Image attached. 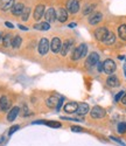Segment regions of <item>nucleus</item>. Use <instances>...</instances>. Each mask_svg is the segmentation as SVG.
Returning a JSON list of instances; mask_svg holds the SVG:
<instances>
[{"label": "nucleus", "mask_w": 126, "mask_h": 146, "mask_svg": "<svg viewBox=\"0 0 126 146\" xmlns=\"http://www.w3.org/2000/svg\"><path fill=\"white\" fill-rule=\"evenodd\" d=\"M88 53V48H86V44L82 43L81 46H78L76 49L74 50L72 53V60L74 61H77V60H81L83 56H85V54Z\"/></svg>", "instance_id": "nucleus-1"}, {"label": "nucleus", "mask_w": 126, "mask_h": 146, "mask_svg": "<svg viewBox=\"0 0 126 146\" xmlns=\"http://www.w3.org/2000/svg\"><path fill=\"white\" fill-rule=\"evenodd\" d=\"M116 63L115 61L111 60V58H107L104 61L103 63V71L106 72V74H113V72L116 71Z\"/></svg>", "instance_id": "nucleus-2"}, {"label": "nucleus", "mask_w": 126, "mask_h": 146, "mask_svg": "<svg viewBox=\"0 0 126 146\" xmlns=\"http://www.w3.org/2000/svg\"><path fill=\"white\" fill-rule=\"evenodd\" d=\"M80 8V3L78 0H68L67 1V9L69 13H76Z\"/></svg>", "instance_id": "nucleus-3"}, {"label": "nucleus", "mask_w": 126, "mask_h": 146, "mask_svg": "<svg viewBox=\"0 0 126 146\" xmlns=\"http://www.w3.org/2000/svg\"><path fill=\"white\" fill-rule=\"evenodd\" d=\"M99 62V55L97 53H91L90 56L86 58V67L92 68L94 66H96Z\"/></svg>", "instance_id": "nucleus-4"}, {"label": "nucleus", "mask_w": 126, "mask_h": 146, "mask_svg": "<svg viewBox=\"0 0 126 146\" xmlns=\"http://www.w3.org/2000/svg\"><path fill=\"white\" fill-rule=\"evenodd\" d=\"M105 116V110L100 106H95L92 110H91V117L95 119H99V118H103Z\"/></svg>", "instance_id": "nucleus-5"}, {"label": "nucleus", "mask_w": 126, "mask_h": 146, "mask_svg": "<svg viewBox=\"0 0 126 146\" xmlns=\"http://www.w3.org/2000/svg\"><path fill=\"white\" fill-rule=\"evenodd\" d=\"M49 50V41L47 39H41L40 43H39V53L41 55H46Z\"/></svg>", "instance_id": "nucleus-6"}, {"label": "nucleus", "mask_w": 126, "mask_h": 146, "mask_svg": "<svg viewBox=\"0 0 126 146\" xmlns=\"http://www.w3.org/2000/svg\"><path fill=\"white\" fill-rule=\"evenodd\" d=\"M102 19H103V14L102 13H99V12L98 13H94L89 18V23L90 25H97V23H99L100 21H102Z\"/></svg>", "instance_id": "nucleus-7"}, {"label": "nucleus", "mask_w": 126, "mask_h": 146, "mask_svg": "<svg viewBox=\"0 0 126 146\" xmlns=\"http://www.w3.org/2000/svg\"><path fill=\"white\" fill-rule=\"evenodd\" d=\"M61 40L58 38H54L50 42V48H52L53 53H58L61 50Z\"/></svg>", "instance_id": "nucleus-8"}, {"label": "nucleus", "mask_w": 126, "mask_h": 146, "mask_svg": "<svg viewBox=\"0 0 126 146\" xmlns=\"http://www.w3.org/2000/svg\"><path fill=\"white\" fill-rule=\"evenodd\" d=\"M106 34H107V29H106L105 27H100V28L96 29V32H95V36H96V39H97V40H99V41H103Z\"/></svg>", "instance_id": "nucleus-9"}, {"label": "nucleus", "mask_w": 126, "mask_h": 146, "mask_svg": "<svg viewBox=\"0 0 126 146\" xmlns=\"http://www.w3.org/2000/svg\"><path fill=\"white\" fill-rule=\"evenodd\" d=\"M77 108H78V104H77L76 102H70V103L66 104L64 111H66L67 113H74V112L77 111Z\"/></svg>", "instance_id": "nucleus-10"}, {"label": "nucleus", "mask_w": 126, "mask_h": 146, "mask_svg": "<svg viewBox=\"0 0 126 146\" xmlns=\"http://www.w3.org/2000/svg\"><path fill=\"white\" fill-rule=\"evenodd\" d=\"M9 106H11L9 100L7 98L6 96H3L1 98H0V110L6 111V110H8V109H9Z\"/></svg>", "instance_id": "nucleus-11"}, {"label": "nucleus", "mask_w": 126, "mask_h": 146, "mask_svg": "<svg viewBox=\"0 0 126 146\" xmlns=\"http://www.w3.org/2000/svg\"><path fill=\"white\" fill-rule=\"evenodd\" d=\"M56 18L58 19L60 22H66L67 19H68V13H67V11L64 8H60L57 11V13H56Z\"/></svg>", "instance_id": "nucleus-12"}, {"label": "nucleus", "mask_w": 126, "mask_h": 146, "mask_svg": "<svg viewBox=\"0 0 126 146\" xmlns=\"http://www.w3.org/2000/svg\"><path fill=\"white\" fill-rule=\"evenodd\" d=\"M43 13H44V6L43 5L36 6V8L34 11V19L35 20H40L43 17Z\"/></svg>", "instance_id": "nucleus-13"}, {"label": "nucleus", "mask_w": 126, "mask_h": 146, "mask_svg": "<svg viewBox=\"0 0 126 146\" xmlns=\"http://www.w3.org/2000/svg\"><path fill=\"white\" fill-rule=\"evenodd\" d=\"M14 6V0H1L0 3V7L3 11H8Z\"/></svg>", "instance_id": "nucleus-14"}, {"label": "nucleus", "mask_w": 126, "mask_h": 146, "mask_svg": "<svg viewBox=\"0 0 126 146\" xmlns=\"http://www.w3.org/2000/svg\"><path fill=\"white\" fill-rule=\"evenodd\" d=\"M89 105H88L86 103H81V104H78V108H77V113L80 115V116H84L85 113H88L89 112Z\"/></svg>", "instance_id": "nucleus-15"}, {"label": "nucleus", "mask_w": 126, "mask_h": 146, "mask_svg": "<svg viewBox=\"0 0 126 146\" xmlns=\"http://www.w3.org/2000/svg\"><path fill=\"white\" fill-rule=\"evenodd\" d=\"M46 20L48 22H53L55 19H56V12L54 8H49L47 12H46Z\"/></svg>", "instance_id": "nucleus-16"}, {"label": "nucleus", "mask_w": 126, "mask_h": 146, "mask_svg": "<svg viewBox=\"0 0 126 146\" xmlns=\"http://www.w3.org/2000/svg\"><path fill=\"white\" fill-rule=\"evenodd\" d=\"M115 41H116V36H115V34H113L112 32H107V34L105 35V38H104V40H103V42L105 43V44H113L115 43Z\"/></svg>", "instance_id": "nucleus-17"}, {"label": "nucleus", "mask_w": 126, "mask_h": 146, "mask_svg": "<svg viewBox=\"0 0 126 146\" xmlns=\"http://www.w3.org/2000/svg\"><path fill=\"white\" fill-rule=\"evenodd\" d=\"M106 83H107V86L111 87V88L118 87V86H119V78H118L117 76H110V77L106 80Z\"/></svg>", "instance_id": "nucleus-18"}, {"label": "nucleus", "mask_w": 126, "mask_h": 146, "mask_svg": "<svg viewBox=\"0 0 126 146\" xmlns=\"http://www.w3.org/2000/svg\"><path fill=\"white\" fill-rule=\"evenodd\" d=\"M71 46H72V43H71V41H69V40H67L64 43H63L62 46H61V54L62 55H67L68 54V52L71 49Z\"/></svg>", "instance_id": "nucleus-19"}, {"label": "nucleus", "mask_w": 126, "mask_h": 146, "mask_svg": "<svg viewBox=\"0 0 126 146\" xmlns=\"http://www.w3.org/2000/svg\"><path fill=\"white\" fill-rule=\"evenodd\" d=\"M18 115H19V108H18V106H14V108L8 112V116H7L8 121H13V120L17 118Z\"/></svg>", "instance_id": "nucleus-20"}, {"label": "nucleus", "mask_w": 126, "mask_h": 146, "mask_svg": "<svg viewBox=\"0 0 126 146\" xmlns=\"http://www.w3.org/2000/svg\"><path fill=\"white\" fill-rule=\"evenodd\" d=\"M23 5L22 4H15L13 7H12V13L14 15H21L23 12Z\"/></svg>", "instance_id": "nucleus-21"}, {"label": "nucleus", "mask_w": 126, "mask_h": 146, "mask_svg": "<svg viewBox=\"0 0 126 146\" xmlns=\"http://www.w3.org/2000/svg\"><path fill=\"white\" fill-rule=\"evenodd\" d=\"M35 29H40V31H48L50 28V25L48 22H41V23H36L34 26Z\"/></svg>", "instance_id": "nucleus-22"}, {"label": "nucleus", "mask_w": 126, "mask_h": 146, "mask_svg": "<svg viewBox=\"0 0 126 146\" xmlns=\"http://www.w3.org/2000/svg\"><path fill=\"white\" fill-rule=\"evenodd\" d=\"M57 102H58V100L56 98V97H49V98L47 100V105L49 106V108H56V105H57Z\"/></svg>", "instance_id": "nucleus-23"}, {"label": "nucleus", "mask_w": 126, "mask_h": 146, "mask_svg": "<svg viewBox=\"0 0 126 146\" xmlns=\"http://www.w3.org/2000/svg\"><path fill=\"white\" fill-rule=\"evenodd\" d=\"M118 34L121 40H126V25H121L118 28Z\"/></svg>", "instance_id": "nucleus-24"}, {"label": "nucleus", "mask_w": 126, "mask_h": 146, "mask_svg": "<svg viewBox=\"0 0 126 146\" xmlns=\"http://www.w3.org/2000/svg\"><path fill=\"white\" fill-rule=\"evenodd\" d=\"M3 43H4L5 47H9V46L12 44V36H11V34H6V35L4 36Z\"/></svg>", "instance_id": "nucleus-25"}, {"label": "nucleus", "mask_w": 126, "mask_h": 146, "mask_svg": "<svg viewBox=\"0 0 126 146\" xmlns=\"http://www.w3.org/2000/svg\"><path fill=\"white\" fill-rule=\"evenodd\" d=\"M21 42H22V39L20 38V36H15V38L12 40V46H13L14 48H19L21 46Z\"/></svg>", "instance_id": "nucleus-26"}, {"label": "nucleus", "mask_w": 126, "mask_h": 146, "mask_svg": "<svg viewBox=\"0 0 126 146\" xmlns=\"http://www.w3.org/2000/svg\"><path fill=\"white\" fill-rule=\"evenodd\" d=\"M29 13H31V9H29L28 7L23 8V12H22V14H21V19H22L23 21H26V20L28 19V17H29Z\"/></svg>", "instance_id": "nucleus-27"}, {"label": "nucleus", "mask_w": 126, "mask_h": 146, "mask_svg": "<svg viewBox=\"0 0 126 146\" xmlns=\"http://www.w3.org/2000/svg\"><path fill=\"white\" fill-rule=\"evenodd\" d=\"M94 8H95L94 5H88V6H85V8L83 9V14H84V15H89L91 12L94 11Z\"/></svg>", "instance_id": "nucleus-28"}, {"label": "nucleus", "mask_w": 126, "mask_h": 146, "mask_svg": "<svg viewBox=\"0 0 126 146\" xmlns=\"http://www.w3.org/2000/svg\"><path fill=\"white\" fill-rule=\"evenodd\" d=\"M44 124L48 125V126H50V127H54V129L61 127V123H58V121H46Z\"/></svg>", "instance_id": "nucleus-29"}, {"label": "nucleus", "mask_w": 126, "mask_h": 146, "mask_svg": "<svg viewBox=\"0 0 126 146\" xmlns=\"http://www.w3.org/2000/svg\"><path fill=\"white\" fill-rule=\"evenodd\" d=\"M118 132L121 133V135L126 132V123H119L118 124Z\"/></svg>", "instance_id": "nucleus-30"}, {"label": "nucleus", "mask_w": 126, "mask_h": 146, "mask_svg": "<svg viewBox=\"0 0 126 146\" xmlns=\"http://www.w3.org/2000/svg\"><path fill=\"white\" fill-rule=\"evenodd\" d=\"M19 130V125H14V126H12L11 129H9V131H8V135L9 136H12L13 135V133L15 132V131H18Z\"/></svg>", "instance_id": "nucleus-31"}, {"label": "nucleus", "mask_w": 126, "mask_h": 146, "mask_svg": "<svg viewBox=\"0 0 126 146\" xmlns=\"http://www.w3.org/2000/svg\"><path fill=\"white\" fill-rule=\"evenodd\" d=\"M123 96H124V91H120V92H118V94L116 95V97H115V101H116V102L120 101V100L123 98Z\"/></svg>", "instance_id": "nucleus-32"}, {"label": "nucleus", "mask_w": 126, "mask_h": 146, "mask_svg": "<svg viewBox=\"0 0 126 146\" xmlns=\"http://www.w3.org/2000/svg\"><path fill=\"white\" fill-rule=\"evenodd\" d=\"M71 131H74V132H82V129L80 126H71Z\"/></svg>", "instance_id": "nucleus-33"}, {"label": "nucleus", "mask_w": 126, "mask_h": 146, "mask_svg": "<svg viewBox=\"0 0 126 146\" xmlns=\"http://www.w3.org/2000/svg\"><path fill=\"white\" fill-rule=\"evenodd\" d=\"M62 103H63V98H60L58 102H57V105H56V109H57V110H60V109H61Z\"/></svg>", "instance_id": "nucleus-34"}, {"label": "nucleus", "mask_w": 126, "mask_h": 146, "mask_svg": "<svg viewBox=\"0 0 126 146\" xmlns=\"http://www.w3.org/2000/svg\"><path fill=\"white\" fill-rule=\"evenodd\" d=\"M97 69H98V71H102L103 70V63L102 62H98L97 63Z\"/></svg>", "instance_id": "nucleus-35"}, {"label": "nucleus", "mask_w": 126, "mask_h": 146, "mask_svg": "<svg viewBox=\"0 0 126 146\" xmlns=\"http://www.w3.org/2000/svg\"><path fill=\"white\" fill-rule=\"evenodd\" d=\"M121 103L126 105V94H124V96H123V98H121Z\"/></svg>", "instance_id": "nucleus-36"}, {"label": "nucleus", "mask_w": 126, "mask_h": 146, "mask_svg": "<svg viewBox=\"0 0 126 146\" xmlns=\"http://www.w3.org/2000/svg\"><path fill=\"white\" fill-rule=\"evenodd\" d=\"M5 25H6V26H7L8 28H13V27H14V26H13V25H12V23H11V22H8V21H7L6 23H5Z\"/></svg>", "instance_id": "nucleus-37"}, {"label": "nucleus", "mask_w": 126, "mask_h": 146, "mask_svg": "<svg viewBox=\"0 0 126 146\" xmlns=\"http://www.w3.org/2000/svg\"><path fill=\"white\" fill-rule=\"evenodd\" d=\"M19 28H20V29H22V31H27V28H26V27H23V26H21V25L19 26Z\"/></svg>", "instance_id": "nucleus-38"}, {"label": "nucleus", "mask_w": 126, "mask_h": 146, "mask_svg": "<svg viewBox=\"0 0 126 146\" xmlns=\"http://www.w3.org/2000/svg\"><path fill=\"white\" fill-rule=\"evenodd\" d=\"M75 26H76V23H70L69 25V27H75Z\"/></svg>", "instance_id": "nucleus-39"}, {"label": "nucleus", "mask_w": 126, "mask_h": 146, "mask_svg": "<svg viewBox=\"0 0 126 146\" xmlns=\"http://www.w3.org/2000/svg\"><path fill=\"white\" fill-rule=\"evenodd\" d=\"M124 70H125V75H126V64L124 66Z\"/></svg>", "instance_id": "nucleus-40"}, {"label": "nucleus", "mask_w": 126, "mask_h": 146, "mask_svg": "<svg viewBox=\"0 0 126 146\" xmlns=\"http://www.w3.org/2000/svg\"><path fill=\"white\" fill-rule=\"evenodd\" d=\"M0 40H1V33H0Z\"/></svg>", "instance_id": "nucleus-41"}]
</instances>
